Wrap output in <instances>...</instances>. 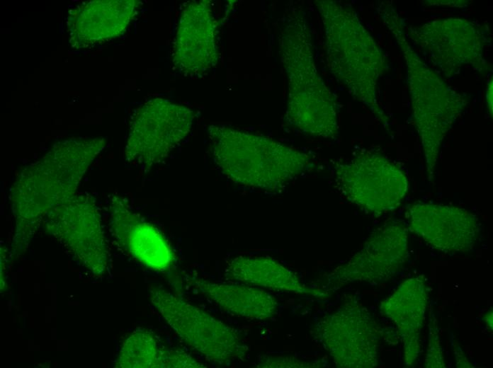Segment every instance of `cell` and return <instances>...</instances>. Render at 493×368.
I'll return each mask as SVG.
<instances>
[{
    "label": "cell",
    "instance_id": "cell-15",
    "mask_svg": "<svg viewBox=\"0 0 493 368\" xmlns=\"http://www.w3.org/2000/svg\"><path fill=\"white\" fill-rule=\"evenodd\" d=\"M109 210L110 230L120 246L148 268L162 272L171 269L176 257L168 241L133 211L127 199L113 195Z\"/></svg>",
    "mask_w": 493,
    "mask_h": 368
},
{
    "label": "cell",
    "instance_id": "cell-20",
    "mask_svg": "<svg viewBox=\"0 0 493 368\" xmlns=\"http://www.w3.org/2000/svg\"><path fill=\"white\" fill-rule=\"evenodd\" d=\"M115 367L202 368L206 367L186 352L162 346L157 337L145 329L134 330L123 341Z\"/></svg>",
    "mask_w": 493,
    "mask_h": 368
},
{
    "label": "cell",
    "instance_id": "cell-22",
    "mask_svg": "<svg viewBox=\"0 0 493 368\" xmlns=\"http://www.w3.org/2000/svg\"><path fill=\"white\" fill-rule=\"evenodd\" d=\"M320 362L305 361L291 356H263L256 364L262 368H308L322 367Z\"/></svg>",
    "mask_w": 493,
    "mask_h": 368
},
{
    "label": "cell",
    "instance_id": "cell-24",
    "mask_svg": "<svg viewBox=\"0 0 493 368\" xmlns=\"http://www.w3.org/2000/svg\"><path fill=\"white\" fill-rule=\"evenodd\" d=\"M492 77L489 79L486 88V106L490 116H492L493 106V86Z\"/></svg>",
    "mask_w": 493,
    "mask_h": 368
},
{
    "label": "cell",
    "instance_id": "cell-17",
    "mask_svg": "<svg viewBox=\"0 0 493 368\" xmlns=\"http://www.w3.org/2000/svg\"><path fill=\"white\" fill-rule=\"evenodd\" d=\"M137 4L134 0L94 1L76 7L68 18L70 42L84 47L120 35L130 23Z\"/></svg>",
    "mask_w": 493,
    "mask_h": 368
},
{
    "label": "cell",
    "instance_id": "cell-14",
    "mask_svg": "<svg viewBox=\"0 0 493 368\" xmlns=\"http://www.w3.org/2000/svg\"><path fill=\"white\" fill-rule=\"evenodd\" d=\"M216 24L210 1H192L183 8L177 24L173 62L186 76L207 73L217 59Z\"/></svg>",
    "mask_w": 493,
    "mask_h": 368
},
{
    "label": "cell",
    "instance_id": "cell-3",
    "mask_svg": "<svg viewBox=\"0 0 493 368\" xmlns=\"http://www.w3.org/2000/svg\"><path fill=\"white\" fill-rule=\"evenodd\" d=\"M320 10L332 72L353 98L368 105L380 122L389 126V118L376 99L377 82L387 65L382 51L349 6L324 1Z\"/></svg>",
    "mask_w": 493,
    "mask_h": 368
},
{
    "label": "cell",
    "instance_id": "cell-5",
    "mask_svg": "<svg viewBox=\"0 0 493 368\" xmlns=\"http://www.w3.org/2000/svg\"><path fill=\"white\" fill-rule=\"evenodd\" d=\"M149 297L167 324L206 360L225 365L246 355L249 347L238 332L203 309L160 287H151Z\"/></svg>",
    "mask_w": 493,
    "mask_h": 368
},
{
    "label": "cell",
    "instance_id": "cell-25",
    "mask_svg": "<svg viewBox=\"0 0 493 368\" xmlns=\"http://www.w3.org/2000/svg\"><path fill=\"white\" fill-rule=\"evenodd\" d=\"M429 1V2H431V3H429V2L426 1V2L428 3L427 5H441V4H443V5H448V6H450L463 7V6H467V5L468 4V1H455L454 3H451L452 1H449V3H446V2H448V1H441V2H443V3H439L438 1H434L435 2H437V3H434L433 1Z\"/></svg>",
    "mask_w": 493,
    "mask_h": 368
},
{
    "label": "cell",
    "instance_id": "cell-26",
    "mask_svg": "<svg viewBox=\"0 0 493 368\" xmlns=\"http://www.w3.org/2000/svg\"><path fill=\"white\" fill-rule=\"evenodd\" d=\"M492 309L484 316V321L489 330H492Z\"/></svg>",
    "mask_w": 493,
    "mask_h": 368
},
{
    "label": "cell",
    "instance_id": "cell-19",
    "mask_svg": "<svg viewBox=\"0 0 493 368\" xmlns=\"http://www.w3.org/2000/svg\"><path fill=\"white\" fill-rule=\"evenodd\" d=\"M225 276L232 281L274 291L317 297L328 294L327 290L305 286L294 272L269 257L240 255L234 258L228 263Z\"/></svg>",
    "mask_w": 493,
    "mask_h": 368
},
{
    "label": "cell",
    "instance_id": "cell-18",
    "mask_svg": "<svg viewBox=\"0 0 493 368\" xmlns=\"http://www.w3.org/2000/svg\"><path fill=\"white\" fill-rule=\"evenodd\" d=\"M187 284L225 312L249 319L264 320L278 311L276 299L265 290L233 282H217L184 275Z\"/></svg>",
    "mask_w": 493,
    "mask_h": 368
},
{
    "label": "cell",
    "instance_id": "cell-6",
    "mask_svg": "<svg viewBox=\"0 0 493 368\" xmlns=\"http://www.w3.org/2000/svg\"><path fill=\"white\" fill-rule=\"evenodd\" d=\"M310 333L338 367L373 368L378 364L384 331L353 295H346L336 310L318 318Z\"/></svg>",
    "mask_w": 493,
    "mask_h": 368
},
{
    "label": "cell",
    "instance_id": "cell-4",
    "mask_svg": "<svg viewBox=\"0 0 493 368\" xmlns=\"http://www.w3.org/2000/svg\"><path fill=\"white\" fill-rule=\"evenodd\" d=\"M208 134L214 161L236 183L276 191L301 174L309 156L271 138L212 125Z\"/></svg>",
    "mask_w": 493,
    "mask_h": 368
},
{
    "label": "cell",
    "instance_id": "cell-2",
    "mask_svg": "<svg viewBox=\"0 0 493 368\" xmlns=\"http://www.w3.org/2000/svg\"><path fill=\"white\" fill-rule=\"evenodd\" d=\"M380 11L384 24L396 39L405 59L413 117L423 147L428 179L432 182L442 142L468 102L412 49L405 36L402 18L392 4L382 2Z\"/></svg>",
    "mask_w": 493,
    "mask_h": 368
},
{
    "label": "cell",
    "instance_id": "cell-13",
    "mask_svg": "<svg viewBox=\"0 0 493 368\" xmlns=\"http://www.w3.org/2000/svg\"><path fill=\"white\" fill-rule=\"evenodd\" d=\"M407 217L414 234L443 253L469 251L480 234L477 217L455 206L418 202L407 207Z\"/></svg>",
    "mask_w": 493,
    "mask_h": 368
},
{
    "label": "cell",
    "instance_id": "cell-8",
    "mask_svg": "<svg viewBox=\"0 0 493 368\" xmlns=\"http://www.w3.org/2000/svg\"><path fill=\"white\" fill-rule=\"evenodd\" d=\"M341 194L361 209L381 214L396 209L408 190V179L399 165L380 153L364 151L335 167Z\"/></svg>",
    "mask_w": 493,
    "mask_h": 368
},
{
    "label": "cell",
    "instance_id": "cell-9",
    "mask_svg": "<svg viewBox=\"0 0 493 368\" xmlns=\"http://www.w3.org/2000/svg\"><path fill=\"white\" fill-rule=\"evenodd\" d=\"M407 32L446 77L458 74L464 65H470L482 76L489 71L483 56L489 37L483 25L465 18H448L410 25Z\"/></svg>",
    "mask_w": 493,
    "mask_h": 368
},
{
    "label": "cell",
    "instance_id": "cell-1",
    "mask_svg": "<svg viewBox=\"0 0 493 368\" xmlns=\"http://www.w3.org/2000/svg\"><path fill=\"white\" fill-rule=\"evenodd\" d=\"M104 146V139L99 137L63 140L20 171L10 192L15 219L11 246L13 258L27 250L47 212L76 194Z\"/></svg>",
    "mask_w": 493,
    "mask_h": 368
},
{
    "label": "cell",
    "instance_id": "cell-16",
    "mask_svg": "<svg viewBox=\"0 0 493 368\" xmlns=\"http://www.w3.org/2000/svg\"><path fill=\"white\" fill-rule=\"evenodd\" d=\"M427 289L424 275L401 282L379 306L380 314L397 327L403 347V362L412 367L421 351V332L427 306Z\"/></svg>",
    "mask_w": 493,
    "mask_h": 368
},
{
    "label": "cell",
    "instance_id": "cell-10",
    "mask_svg": "<svg viewBox=\"0 0 493 368\" xmlns=\"http://www.w3.org/2000/svg\"><path fill=\"white\" fill-rule=\"evenodd\" d=\"M194 116L191 109L168 100H148L132 116L126 160L147 170L162 162L189 133Z\"/></svg>",
    "mask_w": 493,
    "mask_h": 368
},
{
    "label": "cell",
    "instance_id": "cell-7",
    "mask_svg": "<svg viewBox=\"0 0 493 368\" xmlns=\"http://www.w3.org/2000/svg\"><path fill=\"white\" fill-rule=\"evenodd\" d=\"M300 30V26L295 25L286 30L295 50L293 62L287 59L286 63L290 87L287 117L305 134L333 138L338 134L337 103L316 74L308 45L302 59L307 40H301Z\"/></svg>",
    "mask_w": 493,
    "mask_h": 368
},
{
    "label": "cell",
    "instance_id": "cell-12",
    "mask_svg": "<svg viewBox=\"0 0 493 368\" xmlns=\"http://www.w3.org/2000/svg\"><path fill=\"white\" fill-rule=\"evenodd\" d=\"M409 257L408 229L403 221L391 219L376 229L362 248L328 275V291L348 283H380L391 280Z\"/></svg>",
    "mask_w": 493,
    "mask_h": 368
},
{
    "label": "cell",
    "instance_id": "cell-21",
    "mask_svg": "<svg viewBox=\"0 0 493 368\" xmlns=\"http://www.w3.org/2000/svg\"><path fill=\"white\" fill-rule=\"evenodd\" d=\"M429 344L424 360L426 368H444L443 352L441 346L437 320L434 315L433 306L429 311Z\"/></svg>",
    "mask_w": 493,
    "mask_h": 368
},
{
    "label": "cell",
    "instance_id": "cell-23",
    "mask_svg": "<svg viewBox=\"0 0 493 368\" xmlns=\"http://www.w3.org/2000/svg\"><path fill=\"white\" fill-rule=\"evenodd\" d=\"M452 346L455 356L457 367H473L457 342L452 340Z\"/></svg>",
    "mask_w": 493,
    "mask_h": 368
},
{
    "label": "cell",
    "instance_id": "cell-11",
    "mask_svg": "<svg viewBox=\"0 0 493 368\" xmlns=\"http://www.w3.org/2000/svg\"><path fill=\"white\" fill-rule=\"evenodd\" d=\"M42 224L84 268L102 275L108 268V250L94 199L74 194L50 209Z\"/></svg>",
    "mask_w": 493,
    "mask_h": 368
}]
</instances>
